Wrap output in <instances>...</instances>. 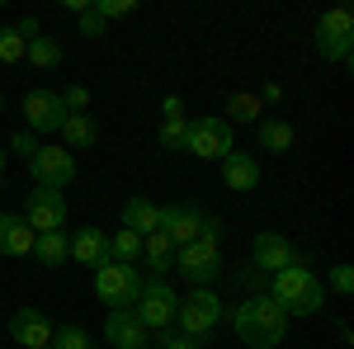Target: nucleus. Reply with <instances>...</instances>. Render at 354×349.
Masks as SVG:
<instances>
[{
	"label": "nucleus",
	"instance_id": "1",
	"mask_svg": "<svg viewBox=\"0 0 354 349\" xmlns=\"http://www.w3.org/2000/svg\"><path fill=\"white\" fill-rule=\"evenodd\" d=\"M232 330L245 349H279V340L288 335V317L270 293H250L232 312Z\"/></svg>",
	"mask_w": 354,
	"mask_h": 349
},
{
	"label": "nucleus",
	"instance_id": "2",
	"mask_svg": "<svg viewBox=\"0 0 354 349\" xmlns=\"http://www.w3.org/2000/svg\"><path fill=\"white\" fill-rule=\"evenodd\" d=\"M270 297L283 307V317H317L326 307V283L307 265H288L270 274Z\"/></svg>",
	"mask_w": 354,
	"mask_h": 349
},
{
	"label": "nucleus",
	"instance_id": "3",
	"mask_svg": "<svg viewBox=\"0 0 354 349\" xmlns=\"http://www.w3.org/2000/svg\"><path fill=\"white\" fill-rule=\"evenodd\" d=\"M133 312H137V321L147 326L151 335H170V330H175V312H180V297H175L170 283L147 279L142 293H137V302H133Z\"/></svg>",
	"mask_w": 354,
	"mask_h": 349
},
{
	"label": "nucleus",
	"instance_id": "4",
	"mask_svg": "<svg viewBox=\"0 0 354 349\" xmlns=\"http://www.w3.org/2000/svg\"><path fill=\"white\" fill-rule=\"evenodd\" d=\"M222 326V297L213 288H194V293L180 297V312H175V330L180 335H194V340H203L208 330H218Z\"/></svg>",
	"mask_w": 354,
	"mask_h": 349
},
{
	"label": "nucleus",
	"instance_id": "5",
	"mask_svg": "<svg viewBox=\"0 0 354 349\" xmlns=\"http://www.w3.org/2000/svg\"><path fill=\"white\" fill-rule=\"evenodd\" d=\"M142 274H137V265H104V269H95V297L100 302H109V312H118V307H133L137 293H142Z\"/></svg>",
	"mask_w": 354,
	"mask_h": 349
},
{
	"label": "nucleus",
	"instance_id": "6",
	"mask_svg": "<svg viewBox=\"0 0 354 349\" xmlns=\"http://www.w3.org/2000/svg\"><path fill=\"white\" fill-rule=\"evenodd\" d=\"M185 151L198 156V161H222L232 151V123L208 113V118H194L189 123V137H185Z\"/></svg>",
	"mask_w": 354,
	"mask_h": 349
},
{
	"label": "nucleus",
	"instance_id": "7",
	"mask_svg": "<svg viewBox=\"0 0 354 349\" xmlns=\"http://www.w3.org/2000/svg\"><path fill=\"white\" fill-rule=\"evenodd\" d=\"M317 53L326 62H350V53H354V15L350 10H326L317 19Z\"/></svg>",
	"mask_w": 354,
	"mask_h": 349
},
{
	"label": "nucleus",
	"instance_id": "8",
	"mask_svg": "<svg viewBox=\"0 0 354 349\" xmlns=\"http://www.w3.org/2000/svg\"><path fill=\"white\" fill-rule=\"evenodd\" d=\"M175 274H180L185 283H194V288H208V283H213V279L222 274L218 245H208V241L180 245V250H175Z\"/></svg>",
	"mask_w": 354,
	"mask_h": 349
},
{
	"label": "nucleus",
	"instance_id": "9",
	"mask_svg": "<svg viewBox=\"0 0 354 349\" xmlns=\"http://www.w3.org/2000/svg\"><path fill=\"white\" fill-rule=\"evenodd\" d=\"M28 175H33L38 189H57L62 194V189L76 180V156L66 147H38L33 161H28Z\"/></svg>",
	"mask_w": 354,
	"mask_h": 349
},
{
	"label": "nucleus",
	"instance_id": "10",
	"mask_svg": "<svg viewBox=\"0 0 354 349\" xmlns=\"http://www.w3.org/2000/svg\"><path fill=\"white\" fill-rule=\"evenodd\" d=\"M24 222L33 227V236L62 232V227H66V198H62L57 189H33L24 198Z\"/></svg>",
	"mask_w": 354,
	"mask_h": 349
},
{
	"label": "nucleus",
	"instance_id": "11",
	"mask_svg": "<svg viewBox=\"0 0 354 349\" xmlns=\"http://www.w3.org/2000/svg\"><path fill=\"white\" fill-rule=\"evenodd\" d=\"M198 227H203V213H198L194 203H165V208H161V227H156V232L180 250V245L198 241Z\"/></svg>",
	"mask_w": 354,
	"mask_h": 349
},
{
	"label": "nucleus",
	"instance_id": "12",
	"mask_svg": "<svg viewBox=\"0 0 354 349\" xmlns=\"http://www.w3.org/2000/svg\"><path fill=\"white\" fill-rule=\"evenodd\" d=\"M66 118V109L57 100V90H28L24 95V123L28 133H57Z\"/></svg>",
	"mask_w": 354,
	"mask_h": 349
},
{
	"label": "nucleus",
	"instance_id": "13",
	"mask_svg": "<svg viewBox=\"0 0 354 349\" xmlns=\"http://www.w3.org/2000/svg\"><path fill=\"white\" fill-rule=\"evenodd\" d=\"M66 255L85 269H104L109 265V236H104L100 227H81V232L66 236Z\"/></svg>",
	"mask_w": 354,
	"mask_h": 349
},
{
	"label": "nucleus",
	"instance_id": "14",
	"mask_svg": "<svg viewBox=\"0 0 354 349\" xmlns=\"http://www.w3.org/2000/svg\"><path fill=\"white\" fill-rule=\"evenodd\" d=\"M250 250H255V269H260V274H279V269L298 265L293 241H288V236H279V232H260Z\"/></svg>",
	"mask_w": 354,
	"mask_h": 349
},
{
	"label": "nucleus",
	"instance_id": "15",
	"mask_svg": "<svg viewBox=\"0 0 354 349\" xmlns=\"http://www.w3.org/2000/svg\"><path fill=\"white\" fill-rule=\"evenodd\" d=\"M10 335L19 340V349H48L53 345V321L38 312V307H19L10 317Z\"/></svg>",
	"mask_w": 354,
	"mask_h": 349
},
{
	"label": "nucleus",
	"instance_id": "16",
	"mask_svg": "<svg viewBox=\"0 0 354 349\" xmlns=\"http://www.w3.org/2000/svg\"><path fill=\"white\" fill-rule=\"evenodd\" d=\"M104 340H109L113 349H142L151 340V330L137 321L133 307H118V312H109V321H104Z\"/></svg>",
	"mask_w": 354,
	"mask_h": 349
},
{
	"label": "nucleus",
	"instance_id": "17",
	"mask_svg": "<svg viewBox=\"0 0 354 349\" xmlns=\"http://www.w3.org/2000/svg\"><path fill=\"white\" fill-rule=\"evenodd\" d=\"M33 227H28L19 213H0V255H10V260H24L33 255Z\"/></svg>",
	"mask_w": 354,
	"mask_h": 349
},
{
	"label": "nucleus",
	"instance_id": "18",
	"mask_svg": "<svg viewBox=\"0 0 354 349\" xmlns=\"http://www.w3.org/2000/svg\"><path fill=\"white\" fill-rule=\"evenodd\" d=\"M222 185L236 189V194H250V189L260 185V161L250 151H227L222 156Z\"/></svg>",
	"mask_w": 354,
	"mask_h": 349
},
{
	"label": "nucleus",
	"instance_id": "19",
	"mask_svg": "<svg viewBox=\"0 0 354 349\" xmlns=\"http://www.w3.org/2000/svg\"><path fill=\"white\" fill-rule=\"evenodd\" d=\"M57 133H62V147H66L71 156H76V151H85V147H95V142H100V128H95V118H90V113H66Z\"/></svg>",
	"mask_w": 354,
	"mask_h": 349
},
{
	"label": "nucleus",
	"instance_id": "20",
	"mask_svg": "<svg viewBox=\"0 0 354 349\" xmlns=\"http://www.w3.org/2000/svg\"><path fill=\"white\" fill-rule=\"evenodd\" d=\"M255 133H260V151H274V156H288L293 142H298V133H293L288 118H260Z\"/></svg>",
	"mask_w": 354,
	"mask_h": 349
},
{
	"label": "nucleus",
	"instance_id": "21",
	"mask_svg": "<svg viewBox=\"0 0 354 349\" xmlns=\"http://www.w3.org/2000/svg\"><path fill=\"white\" fill-rule=\"evenodd\" d=\"M142 265L151 269L156 279H165V274L175 269V245L165 241L161 232H147V236H142Z\"/></svg>",
	"mask_w": 354,
	"mask_h": 349
},
{
	"label": "nucleus",
	"instance_id": "22",
	"mask_svg": "<svg viewBox=\"0 0 354 349\" xmlns=\"http://www.w3.org/2000/svg\"><path fill=\"white\" fill-rule=\"evenodd\" d=\"M123 227L137 232V236H147V232H156V227H161V208H156L151 198H142V194H137V198L123 203Z\"/></svg>",
	"mask_w": 354,
	"mask_h": 349
},
{
	"label": "nucleus",
	"instance_id": "23",
	"mask_svg": "<svg viewBox=\"0 0 354 349\" xmlns=\"http://www.w3.org/2000/svg\"><path fill=\"white\" fill-rule=\"evenodd\" d=\"M109 260L113 265H137V260H142V236L128 232V227H118L109 236Z\"/></svg>",
	"mask_w": 354,
	"mask_h": 349
},
{
	"label": "nucleus",
	"instance_id": "24",
	"mask_svg": "<svg viewBox=\"0 0 354 349\" xmlns=\"http://www.w3.org/2000/svg\"><path fill=\"white\" fill-rule=\"evenodd\" d=\"M33 255H38V265L57 269L66 260V232H43V236L33 241Z\"/></svg>",
	"mask_w": 354,
	"mask_h": 349
},
{
	"label": "nucleus",
	"instance_id": "25",
	"mask_svg": "<svg viewBox=\"0 0 354 349\" xmlns=\"http://www.w3.org/2000/svg\"><path fill=\"white\" fill-rule=\"evenodd\" d=\"M227 123H260V95L236 90V95L227 100Z\"/></svg>",
	"mask_w": 354,
	"mask_h": 349
},
{
	"label": "nucleus",
	"instance_id": "26",
	"mask_svg": "<svg viewBox=\"0 0 354 349\" xmlns=\"http://www.w3.org/2000/svg\"><path fill=\"white\" fill-rule=\"evenodd\" d=\"M24 57L38 71H57V66H62V43H57V38H33Z\"/></svg>",
	"mask_w": 354,
	"mask_h": 349
},
{
	"label": "nucleus",
	"instance_id": "27",
	"mask_svg": "<svg viewBox=\"0 0 354 349\" xmlns=\"http://www.w3.org/2000/svg\"><path fill=\"white\" fill-rule=\"evenodd\" d=\"M24 53H28L24 33H19L15 24H0V62H5V66H15V62H24Z\"/></svg>",
	"mask_w": 354,
	"mask_h": 349
},
{
	"label": "nucleus",
	"instance_id": "28",
	"mask_svg": "<svg viewBox=\"0 0 354 349\" xmlns=\"http://www.w3.org/2000/svg\"><path fill=\"white\" fill-rule=\"evenodd\" d=\"M185 137H189V118H165L156 142H161V151H185Z\"/></svg>",
	"mask_w": 354,
	"mask_h": 349
},
{
	"label": "nucleus",
	"instance_id": "29",
	"mask_svg": "<svg viewBox=\"0 0 354 349\" xmlns=\"http://www.w3.org/2000/svg\"><path fill=\"white\" fill-rule=\"evenodd\" d=\"M48 349H90V335L81 326H62V330H53V345Z\"/></svg>",
	"mask_w": 354,
	"mask_h": 349
},
{
	"label": "nucleus",
	"instance_id": "30",
	"mask_svg": "<svg viewBox=\"0 0 354 349\" xmlns=\"http://www.w3.org/2000/svg\"><path fill=\"white\" fill-rule=\"evenodd\" d=\"M57 100H62L66 113H85L90 109V90L85 85H66V90H57Z\"/></svg>",
	"mask_w": 354,
	"mask_h": 349
},
{
	"label": "nucleus",
	"instance_id": "31",
	"mask_svg": "<svg viewBox=\"0 0 354 349\" xmlns=\"http://www.w3.org/2000/svg\"><path fill=\"white\" fill-rule=\"evenodd\" d=\"M90 10L100 19H123V15H133V0H90Z\"/></svg>",
	"mask_w": 354,
	"mask_h": 349
},
{
	"label": "nucleus",
	"instance_id": "32",
	"mask_svg": "<svg viewBox=\"0 0 354 349\" xmlns=\"http://www.w3.org/2000/svg\"><path fill=\"white\" fill-rule=\"evenodd\" d=\"M330 288H335L340 297H350L354 293V269L350 265H335V269H330Z\"/></svg>",
	"mask_w": 354,
	"mask_h": 349
},
{
	"label": "nucleus",
	"instance_id": "33",
	"mask_svg": "<svg viewBox=\"0 0 354 349\" xmlns=\"http://www.w3.org/2000/svg\"><path fill=\"white\" fill-rule=\"evenodd\" d=\"M10 151H19L24 161H33V151H38V137L28 133V128H19V133L10 137Z\"/></svg>",
	"mask_w": 354,
	"mask_h": 349
},
{
	"label": "nucleus",
	"instance_id": "34",
	"mask_svg": "<svg viewBox=\"0 0 354 349\" xmlns=\"http://www.w3.org/2000/svg\"><path fill=\"white\" fill-rule=\"evenodd\" d=\"M165 349H203V340H194V335H180V330H170V335H161Z\"/></svg>",
	"mask_w": 354,
	"mask_h": 349
},
{
	"label": "nucleus",
	"instance_id": "35",
	"mask_svg": "<svg viewBox=\"0 0 354 349\" xmlns=\"http://www.w3.org/2000/svg\"><path fill=\"white\" fill-rule=\"evenodd\" d=\"M198 241H208V245H218V241H222V222H218V217H208V213H203V227H198Z\"/></svg>",
	"mask_w": 354,
	"mask_h": 349
},
{
	"label": "nucleus",
	"instance_id": "36",
	"mask_svg": "<svg viewBox=\"0 0 354 349\" xmlns=\"http://www.w3.org/2000/svg\"><path fill=\"white\" fill-rule=\"evenodd\" d=\"M76 19H81V33H85V38H95V33H104V19H100L95 10H85V15H76Z\"/></svg>",
	"mask_w": 354,
	"mask_h": 349
},
{
	"label": "nucleus",
	"instance_id": "37",
	"mask_svg": "<svg viewBox=\"0 0 354 349\" xmlns=\"http://www.w3.org/2000/svg\"><path fill=\"white\" fill-rule=\"evenodd\" d=\"M165 118H185V100H180V95H165Z\"/></svg>",
	"mask_w": 354,
	"mask_h": 349
},
{
	"label": "nucleus",
	"instance_id": "38",
	"mask_svg": "<svg viewBox=\"0 0 354 349\" xmlns=\"http://www.w3.org/2000/svg\"><path fill=\"white\" fill-rule=\"evenodd\" d=\"M265 100H270V104H279V100H283V90H279V85H265V95H260V104H265Z\"/></svg>",
	"mask_w": 354,
	"mask_h": 349
},
{
	"label": "nucleus",
	"instance_id": "39",
	"mask_svg": "<svg viewBox=\"0 0 354 349\" xmlns=\"http://www.w3.org/2000/svg\"><path fill=\"white\" fill-rule=\"evenodd\" d=\"M0 175H5V147H0Z\"/></svg>",
	"mask_w": 354,
	"mask_h": 349
},
{
	"label": "nucleus",
	"instance_id": "40",
	"mask_svg": "<svg viewBox=\"0 0 354 349\" xmlns=\"http://www.w3.org/2000/svg\"><path fill=\"white\" fill-rule=\"evenodd\" d=\"M0 113H5V90H0Z\"/></svg>",
	"mask_w": 354,
	"mask_h": 349
},
{
	"label": "nucleus",
	"instance_id": "41",
	"mask_svg": "<svg viewBox=\"0 0 354 349\" xmlns=\"http://www.w3.org/2000/svg\"><path fill=\"white\" fill-rule=\"evenodd\" d=\"M142 349H151V345H142Z\"/></svg>",
	"mask_w": 354,
	"mask_h": 349
}]
</instances>
